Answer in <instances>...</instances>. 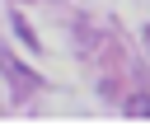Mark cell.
<instances>
[{
	"mask_svg": "<svg viewBox=\"0 0 150 136\" xmlns=\"http://www.w3.org/2000/svg\"><path fill=\"white\" fill-rule=\"evenodd\" d=\"M0 66H5V75H9V80H14L19 89H33V84H38V80H33V70H23L19 61H9L5 52H0Z\"/></svg>",
	"mask_w": 150,
	"mask_h": 136,
	"instance_id": "6da1fadb",
	"label": "cell"
},
{
	"mask_svg": "<svg viewBox=\"0 0 150 136\" xmlns=\"http://www.w3.org/2000/svg\"><path fill=\"white\" fill-rule=\"evenodd\" d=\"M14 28H19V38H23V42H28V47H38V38H33V28H28V23H23V19H14Z\"/></svg>",
	"mask_w": 150,
	"mask_h": 136,
	"instance_id": "3957f363",
	"label": "cell"
},
{
	"mask_svg": "<svg viewBox=\"0 0 150 136\" xmlns=\"http://www.w3.org/2000/svg\"><path fill=\"white\" fill-rule=\"evenodd\" d=\"M127 113L131 117H150V94H131L127 98Z\"/></svg>",
	"mask_w": 150,
	"mask_h": 136,
	"instance_id": "7a4b0ae2",
	"label": "cell"
},
{
	"mask_svg": "<svg viewBox=\"0 0 150 136\" xmlns=\"http://www.w3.org/2000/svg\"><path fill=\"white\" fill-rule=\"evenodd\" d=\"M145 38H150V33H145Z\"/></svg>",
	"mask_w": 150,
	"mask_h": 136,
	"instance_id": "277c9868",
	"label": "cell"
}]
</instances>
